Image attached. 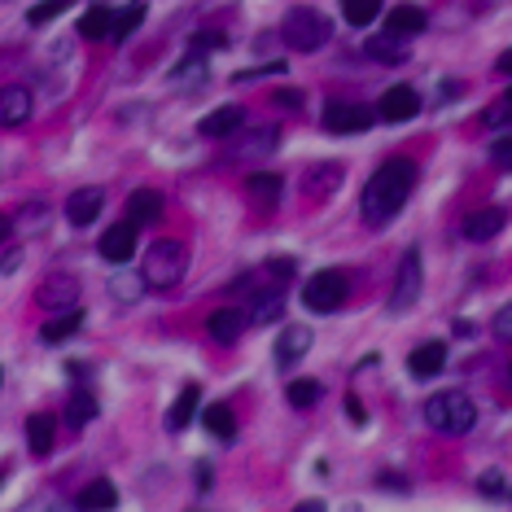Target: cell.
<instances>
[{
    "mask_svg": "<svg viewBox=\"0 0 512 512\" xmlns=\"http://www.w3.org/2000/svg\"><path fill=\"white\" fill-rule=\"evenodd\" d=\"M202 421H206V429H211L219 442H232V438H237V416H232L228 403H211V407L202 412Z\"/></svg>",
    "mask_w": 512,
    "mask_h": 512,
    "instance_id": "obj_31",
    "label": "cell"
},
{
    "mask_svg": "<svg viewBox=\"0 0 512 512\" xmlns=\"http://www.w3.org/2000/svg\"><path fill=\"white\" fill-rule=\"evenodd\" d=\"M75 508H119V491H114V482L97 477V482H88L84 491L75 495Z\"/></svg>",
    "mask_w": 512,
    "mask_h": 512,
    "instance_id": "obj_29",
    "label": "cell"
},
{
    "mask_svg": "<svg viewBox=\"0 0 512 512\" xmlns=\"http://www.w3.org/2000/svg\"><path fill=\"white\" fill-rule=\"evenodd\" d=\"M425 421L438 429V434H469L477 425V403L464 390H442L425 403Z\"/></svg>",
    "mask_w": 512,
    "mask_h": 512,
    "instance_id": "obj_3",
    "label": "cell"
},
{
    "mask_svg": "<svg viewBox=\"0 0 512 512\" xmlns=\"http://www.w3.org/2000/svg\"><path fill=\"white\" fill-rule=\"evenodd\" d=\"M504 219H508V215L499 211V206H482V211L464 215V237H469V241H491V237H499Z\"/></svg>",
    "mask_w": 512,
    "mask_h": 512,
    "instance_id": "obj_19",
    "label": "cell"
},
{
    "mask_svg": "<svg viewBox=\"0 0 512 512\" xmlns=\"http://www.w3.org/2000/svg\"><path fill=\"white\" fill-rule=\"evenodd\" d=\"M267 276H272L276 285L289 281V276H294V259H272V263H267Z\"/></svg>",
    "mask_w": 512,
    "mask_h": 512,
    "instance_id": "obj_44",
    "label": "cell"
},
{
    "mask_svg": "<svg viewBox=\"0 0 512 512\" xmlns=\"http://www.w3.org/2000/svg\"><path fill=\"white\" fill-rule=\"evenodd\" d=\"M346 180V167L342 162H316L311 171H302V193L311 197H333L337 189H342Z\"/></svg>",
    "mask_w": 512,
    "mask_h": 512,
    "instance_id": "obj_13",
    "label": "cell"
},
{
    "mask_svg": "<svg viewBox=\"0 0 512 512\" xmlns=\"http://www.w3.org/2000/svg\"><path fill=\"white\" fill-rule=\"evenodd\" d=\"M324 132L329 136H359L372 127V110L368 106H355V101H329L320 114Z\"/></svg>",
    "mask_w": 512,
    "mask_h": 512,
    "instance_id": "obj_7",
    "label": "cell"
},
{
    "mask_svg": "<svg viewBox=\"0 0 512 512\" xmlns=\"http://www.w3.org/2000/svg\"><path fill=\"white\" fill-rule=\"evenodd\" d=\"M66 9H75V0H40V5H31L27 22H31V27H49V22L62 18Z\"/></svg>",
    "mask_w": 512,
    "mask_h": 512,
    "instance_id": "obj_36",
    "label": "cell"
},
{
    "mask_svg": "<svg viewBox=\"0 0 512 512\" xmlns=\"http://www.w3.org/2000/svg\"><path fill=\"white\" fill-rule=\"evenodd\" d=\"M9 228H14V224H9V215H0V246H5V237H9Z\"/></svg>",
    "mask_w": 512,
    "mask_h": 512,
    "instance_id": "obj_51",
    "label": "cell"
},
{
    "mask_svg": "<svg viewBox=\"0 0 512 512\" xmlns=\"http://www.w3.org/2000/svg\"><path fill=\"white\" fill-rule=\"evenodd\" d=\"M18 263H22V250H9V254H5V263H0V272L14 276V272H18Z\"/></svg>",
    "mask_w": 512,
    "mask_h": 512,
    "instance_id": "obj_47",
    "label": "cell"
},
{
    "mask_svg": "<svg viewBox=\"0 0 512 512\" xmlns=\"http://www.w3.org/2000/svg\"><path fill=\"white\" fill-rule=\"evenodd\" d=\"M346 416H351L355 425H368V412H364V403H359L355 394H346Z\"/></svg>",
    "mask_w": 512,
    "mask_h": 512,
    "instance_id": "obj_45",
    "label": "cell"
},
{
    "mask_svg": "<svg viewBox=\"0 0 512 512\" xmlns=\"http://www.w3.org/2000/svg\"><path fill=\"white\" fill-rule=\"evenodd\" d=\"M307 351H311V329H302V324H289V329L276 337V364L281 368H294Z\"/></svg>",
    "mask_w": 512,
    "mask_h": 512,
    "instance_id": "obj_18",
    "label": "cell"
},
{
    "mask_svg": "<svg viewBox=\"0 0 512 512\" xmlns=\"http://www.w3.org/2000/svg\"><path fill=\"white\" fill-rule=\"evenodd\" d=\"M97 412H101V403H97V394H92L88 386L71 390V399H66V421H71L75 429H84V425H88Z\"/></svg>",
    "mask_w": 512,
    "mask_h": 512,
    "instance_id": "obj_26",
    "label": "cell"
},
{
    "mask_svg": "<svg viewBox=\"0 0 512 512\" xmlns=\"http://www.w3.org/2000/svg\"><path fill=\"white\" fill-rule=\"evenodd\" d=\"M224 36H219V31H197V36L189 40V49H197V53H206V49H224Z\"/></svg>",
    "mask_w": 512,
    "mask_h": 512,
    "instance_id": "obj_42",
    "label": "cell"
},
{
    "mask_svg": "<svg viewBox=\"0 0 512 512\" xmlns=\"http://www.w3.org/2000/svg\"><path fill=\"white\" fill-rule=\"evenodd\" d=\"M320 394H324V386H320V381H311V377H298V381H289L285 399L294 403V407H316V403H320Z\"/></svg>",
    "mask_w": 512,
    "mask_h": 512,
    "instance_id": "obj_34",
    "label": "cell"
},
{
    "mask_svg": "<svg viewBox=\"0 0 512 512\" xmlns=\"http://www.w3.org/2000/svg\"><path fill=\"white\" fill-rule=\"evenodd\" d=\"M442 368H447V346H442V342H425V346H416V351L407 355V372H412L416 381L438 377Z\"/></svg>",
    "mask_w": 512,
    "mask_h": 512,
    "instance_id": "obj_16",
    "label": "cell"
},
{
    "mask_svg": "<svg viewBox=\"0 0 512 512\" xmlns=\"http://www.w3.org/2000/svg\"><path fill=\"white\" fill-rule=\"evenodd\" d=\"M36 302L44 311H71L79 302V281H75V276H66V272H53L49 281H40Z\"/></svg>",
    "mask_w": 512,
    "mask_h": 512,
    "instance_id": "obj_9",
    "label": "cell"
},
{
    "mask_svg": "<svg viewBox=\"0 0 512 512\" xmlns=\"http://www.w3.org/2000/svg\"><path fill=\"white\" fill-rule=\"evenodd\" d=\"M145 22V5H132V9H119V18H114V40H127L136 27Z\"/></svg>",
    "mask_w": 512,
    "mask_h": 512,
    "instance_id": "obj_37",
    "label": "cell"
},
{
    "mask_svg": "<svg viewBox=\"0 0 512 512\" xmlns=\"http://www.w3.org/2000/svg\"><path fill=\"white\" fill-rule=\"evenodd\" d=\"M0 386H5V368H0Z\"/></svg>",
    "mask_w": 512,
    "mask_h": 512,
    "instance_id": "obj_53",
    "label": "cell"
},
{
    "mask_svg": "<svg viewBox=\"0 0 512 512\" xmlns=\"http://www.w3.org/2000/svg\"><path fill=\"white\" fill-rule=\"evenodd\" d=\"M377 114L386 123H407V119H416V114H421V97H416L412 84H394V88H386V97H381Z\"/></svg>",
    "mask_w": 512,
    "mask_h": 512,
    "instance_id": "obj_10",
    "label": "cell"
},
{
    "mask_svg": "<svg viewBox=\"0 0 512 512\" xmlns=\"http://www.w3.org/2000/svg\"><path fill=\"white\" fill-rule=\"evenodd\" d=\"M114 18H119V14L97 0V5H88L84 18H79V36H84V40H106V36H114Z\"/></svg>",
    "mask_w": 512,
    "mask_h": 512,
    "instance_id": "obj_21",
    "label": "cell"
},
{
    "mask_svg": "<svg viewBox=\"0 0 512 512\" xmlns=\"http://www.w3.org/2000/svg\"><path fill=\"white\" fill-rule=\"evenodd\" d=\"M206 53H184V62L171 66V84H180V88H193V84H206Z\"/></svg>",
    "mask_w": 512,
    "mask_h": 512,
    "instance_id": "obj_28",
    "label": "cell"
},
{
    "mask_svg": "<svg viewBox=\"0 0 512 512\" xmlns=\"http://www.w3.org/2000/svg\"><path fill=\"white\" fill-rule=\"evenodd\" d=\"M158 215H162V193L158 189H136L132 197H127V219H132L136 228L154 224Z\"/></svg>",
    "mask_w": 512,
    "mask_h": 512,
    "instance_id": "obj_22",
    "label": "cell"
},
{
    "mask_svg": "<svg viewBox=\"0 0 512 512\" xmlns=\"http://www.w3.org/2000/svg\"><path fill=\"white\" fill-rule=\"evenodd\" d=\"M136 228L132 219H123V224H114L101 232V259L114 263V267H123V263H132V254H136Z\"/></svg>",
    "mask_w": 512,
    "mask_h": 512,
    "instance_id": "obj_8",
    "label": "cell"
},
{
    "mask_svg": "<svg viewBox=\"0 0 512 512\" xmlns=\"http://www.w3.org/2000/svg\"><path fill=\"white\" fill-rule=\"evenodd\" d=\"M276 141H281V127L276 123H267V127H250L246 136H241V154H254V158H263V154H272ZM237 154V158H241Z\"/></svg>",
    "mask_w": 512,
    "mask_h": 512,
    "instance_id": "obj_30",
    "label": "cell"
},
{
    "mask_svg": "<svg viewBox=\"0 0 512 512\" xmlns=\"http://www.w3.org/2000/svg\"><path fill=\"white\" fill-rule=\"evenodd\" d=\"M416 184V162L412 158H386L364 184V197H359V211L372 228L390 224L394 215L407 206V193Z\"/></svg>",
    "mask_w": 512,
    "mask_h": 512,
    "instance_id": "obj_1",
    "label": "cell"
},
{
    "mask_svg": "<svg viewBox=\"0 0 512 512\" xmlns=\"http://www.w3.org/2000/svg\"><path fill=\"white\" fill-rule=\"evenodd\" d=\"M53 442H57V416H49V412L27 416V447H31V456H49Z\"/></svg>",
    "mask_w": 512,
    "mask_h": 512,
    "instance_id": "obj_20",
    "label": "cell"
},
{
    "mask_svg": "<svg viewBox=\"0 0 512 512\" xmlns=\"http://www.w3.org/2000/svg\"><path fill=\"white\" fill-rule=\"evenodd\" d=\"M197 403H202V390H197V386H184V390H180V399L171 403V412H167V429H176V434H180V429L193 421Z\"/></svg>",
    "mask_w": 512,
    "mask_h": 512,
    "instance_id": "obj_32",
    "label": "cell"
},
{
    "mask_svg": "<svg viewBox=\"0 0 512 512\" xmlns=\"http://www.w3.org/2000/svg\"><path fill=\"white\" fill-rule=\"evenodd\" d=\"M421 285H425L421 250L407 246L403 259H399V276H394V289H390V311H394V316H403V311L416 307V298H421Z\"/></svg>",
    "mask_w": 512,
    "mask_h": 512,
    "instance_id": "obj_6",
    "label": "cell"
},
{
    "mask_svg": "<svg viewBox=\"0 0 512 512\" xmlns=\"http://www.w3.org/2000/svg\"><path fill=\"white\" fill-rule=\"evenodd\" d=\"M346 298H351V281H346V272H337V267H324V272H316L307 285H302V307L316 311V316L342 311Z\"/></svg>",
    "mask_w": 512,
    "mask_h": 512,
    "instance_id": "obj_5",
    "label": "cell"
},
{
    "mask_svg": "<svg viewBox=\"0 0 512 512\" xmlns=\"http://www.w3.org/2000/svg\"><path fill=\"white\" fill-rule=\"evenodd\" d=\"M499 75H512V49H508L504 57H499Z\"/></svg>",
    "mask_w": 512,
    "mask_h": 512,
    "instance_id": "obj_50",
    "label": "cell"
},
{
    "mask_svg": "<svg viewBox=\"0 0 512 512\" xmlns=\"http://www.w3.org/2000/svg\"><path fill=\"white\" fill-rule=\"evenodd\" d=\"M145 289H149V285H145V276H132V272H119V276L110 281V294L119 298V302H141Z\"/></svg>",
    "mask_w": 512,
    "mask_h": 512,
    "instance_id": "obj_35",
    "label": "cell"
},
{
    "mask_svg": "<svg viewBox=\"0 0 512 512\" xmlns=\"http://www.w3.org/2000/svg\"><path fill=\"white\" fill-rule=\"evenodd\" d=\"M342 18L351 27H368V22L381 18V0H342Z\"/></svg>",
    "mask_w": 512,
    "mask_h": 512,
    "instance_id": "obj_33",
    "label": "cell"
},
{
    "mask_svg": "<svg viewBox=\"0 0 512 512\" xmlns=\"http://www.w3.org/2000/svg\"><path fill=\"white\" fill-rule=\"evenodd\" d=\"M237 127H246V110L241 106H219V110H211L202 123H197V132H202L206 141H224V136H232Z\"/></svg>",
    "mask_w": 512,
    "mask_h": 512,
    "instance_id": "obj_15",
    "label": "cell"
},
{
    "mask_svg": "<svg viewBox=\"0 0 512 512\" xmlns=\"http://www.w3.org/2000/svg\"><path fill=\"white\" fill-rule=\"evenodd\" d=\"M197 486H211V464H197Z\"/></svg>",
    "mask_w": 512,
    "mask_h": 512,
    "instance_id": "obj_49",
    "label": "cell"
},
{
    "mask_svg": "<svg viewBox=\"0 0 512 512\" xmlns=\"http://www.w3.org/2000/svg\"><path fill=\"white\" fill-rule=\"evenodd\" d=\"M364 53L372 57V62H381V66H403L407 62V49L399 44V36H372L368 44H364Z\"/></svg>",
    "mask_w": 512,
    "mask_h": 512,
    "instance_id": "obj_27",
    "label": "cell"
},
{
    "mask_svg": "<svg viewBox=\"0 0 512 512\" xmlns=\"http://www.w3.org/2000/svg\"><path fill=\"white\" fill-rule=\"evenodd\" d=\"M246 324H250V316H241L237 307H219V311L206 316V333H211L219 346H232V342H241Z\"/></svg>",
    "mask_w": 512,
    "mask_h": 512,
    "instance_id": "obj_14",
    "label": "cell"
},
{
    "mask_svg": "<svg viewBox=\"0 0 512 512\" xmlns=\"http://www.w3.org/2000/svg\"><path fill=\"white\" fill-rule=\"evenodd\" d=\"M281 316H285V294H281V285H276V289H259V294H254L250 324H276Z\"/></svg>",
    "mask_w": 512,
    "mask_h": 512,
    "instance_id": "obj_25",
    "label": "cell"
},
{
    "mask_svg": "<svg viewBox=\"0 0 512 512\" xmlns=\"http://www.w3.org/2000/svg\"><path fill=\"white\" fill-rule=\"evenodd\" d=\"M79 329H84V311L71 307V311H57V316H53V320L40 329V337H44V342H49V346H62L66 337H75Z\"/></svg>",
    "mask_w": 512,
    "mask_h": 512,
    "instance_id": "obj_23",
    "label": "cell"
},
{
    "mask_svg": "<svg viewBox=\"0 0 512 512\" xmlns=\"http://www.w3.org/2000/svg\"><path fill=\"white\" fill-rule=\"evenodd\" d=\"M377 486H386V491H407V482H403V477H394V473H381Z\"/></svg>",
    "mask_w": 512,
    "mask_h": 512,
    "instance_id": "obj_46",
    "label": "cell"
},
{
    "mask_svg": "<svg viewBox=\"0 0 512 512\" xmlns=\"http://www.w3.org/2000/svg\"><path fill=\"white\" fill-rule=\"evenodd\" d=\"M31 110H36V97H31V88H22V84H5V88H0V127L27 123Z\"/></svg>",
    "mask_w": 512,
    "mask_h": 512,
    "instance_id": "obj_11",
    "label": "cell"
},
{
    "mask_svg": "<svg viewBox=\"0 0 512 512\" xmlns=\"http://www.w3.org/2000/svg\"><path fill=\"white\" fill-rule=\"evenodd\" d=\"M184 267H189V250H184V241L176 237H162L154 246L145 250V263H141V276L149 289H171L184 281Z\"/></svg>",
    "mask_w": 512,
    "mask_h": 512,
    "instance_id": "obj_2",
    "label": "cell"
},
{
    "mask_svg": "<svg viewBox=\"0 0 512 512\" xmlns=\"http://www.w3.org/2000/svg\"><path fill=\"white\" fill-rule=\"evenodd\" d=\"M329 36H333L329 18H324L320 9H307V5L289 9L285 22H281V40L289 44V49H298V53H316L320 44H329Z\"/></svg>",
    "mask_w": 512,
    "mask_h": 512,
    "instance_id": "obj_4",
    "label": "cell"
},
{
    "mask_svg": "<svg viewBox=\"0 0 512 512\" xmlns=\"http://www.w3.org/2000/svg\"><path fill=\"white\" fill-rule=\"evenodd\" d=\"M508 381H512V364H508Z\"/></svg>",
    "mask_w": 512,
    "mask_h": 512,
    "instance_id": "obj_54",
    "label": "cell"
},
{
    "mask_svg": "<svg viewBox=\"0 0 512 512\" xmlns=\"http://www.w3.org/2000/svg\"><path fill=\"white\" fill-rule=\"evenodd\" d=\"M272 101H276V106H285V110H302V101H307V97H302V92H294V88H276Z\"/></svg>",
    "mask_w": 512,
    "mask_h": 512,
    "instance_id": "obj_43",
    "label": "cell"
},
{
    "mask_svg": "<svg viewBox=\"0 0 512 512\" xmlns=\"http://www.w3.org/2000/svg\"><path fill=\"white\" fill-rule=\"evenodd\" d=\"M425 27H429V14H425L421 5H394L390 18H386V31H390V36H399V40L421 36Z\"/></svg>",
    "mask_w": 512,
    "mask_h": 512,
    "instance_id": "obj_17",
    "label": "cell"
},
{
    "mask_svg": "<svg viewBox=\"0 0 512 512\" xmlns=\"http://www.w3.org/2000/svg\"><path fill=\"white\" fill-rule=\"evenodd\" d=\"M101 5H110L114 14H119V9H132V5H141V0H101Z\"/></svg>",
    "mask_w": 512,
    "mask_h": 512,
    "instance_id": "obj_48",
    "label": "cell"
},
{
    "mask_svg": "<svg viewBox=\"0 0 512 512\" xmlns=\"http://www.w3.org/2000/svg\"><path fill=\"white\" fill-rule=\"evenodd\" d=\"M491 329H495L499 342H512V302H504V307L495 311V324H491Z\"/></svg>",
    "mask_w": 512,
    "mask_h": 512,
    "instance_id": "obj_39",
    "label": "cell"
},
{
    "mask_svg": "<svg viewBox=\"0 0 512 512\" xmlns=\"http://www.w3.org/2000/svg\"><path fill=\"white\" fill-rule=\"evenodd\" d=\"M504 106H508V114H512V88L504 92Z\"/></svg>",
    "mask_w": 512,
    "mask_h": 512,
    "instance_id": "obj_52",
    "label": "cell"
},
{
    "mask_svg": "<svg viewBox=\"0 0 512 512\" xmlns=\"http://www.w3.org/2000/svg\"><path fill=\"white\" fill-rule=\"evenodd\" d=\"M491 158L499 171H512V136H499V141L491 145Z\"/></svg>",
    "mask_w": 512,
    "mask_h": 512,
    "instance_id": "obj_40",
    "label": "cell"
},
{
    "mask_svg": "<svg viewBox=\"0 0 512 512\" xmlns=\"http://www.w3.org/2000/svg\"><path fill=\"white\" fill-rule=\"evenodd\" d=\"M477 491H482V495H491V499L508 495V482H504V473H499V469H486L482 477H477Z\"/></svg>",
    "mask_w": 512,
    "mask_h": 512,
    "instance_id": "obj_38",
    "label": "cell"
},
{
    "mask_svg": "<svg viewBox=\"0 0 512 512\" xmlns=\"http://www.w3.org/2000/svg\"><path fill=\"white\" fill-rule=\"evenodd\" d=\"M272 75H285V62H267V66H254V71H241L237 84H250V79H272Z\"/></svg>",
    "mask_w": 512,
    "mask_h": 512,
    "instance_id": "obj_41",
    "label": "cell"
},
{
    "mask_svg": "<svg viewBox=\"0 0 512 512\" xmlns=\"http://www.w3.org/2000/svg\"><path fill=\"white\" fill-rule=\"evenodd\" d=\"M246 193L254 197V206L272 211V206L281 202V176H272V171H254V176L246 180Z\"/></svg>",
    "mask_w": 512,
    "mask_h": 512,
    "instance_id": "obj_24",
    "label": "cell"
},
{
    "mask_svg": "<svg viewBox=\"0 0 512 512\" xmlns=\"http://www.w3.org/2000/svg\"><path fill=\"white\" fill-rule=\"evenodd\" d=\"M101 206H106V193L88 184V189H75L71 197H66V219H71L75 228H88V224L101 219Z\"/></svg>",
    "mask_w": 512,
    "mask_h": 512,
    "instance_id": "obj_12",
    "label": "cell"
}]
</instances>
